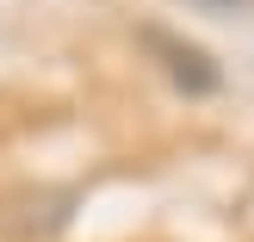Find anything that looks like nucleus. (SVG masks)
<instances>
[{
  "instance_id": "f257e3e1",
  "label": "nucleus",
  "mask_w": 254,
  "mask_h": 242,
  "mask_svg": "<svg viewBox=\"0 0 254 242\" xmlns=\"http://www.w3.org/2000/svg\"><path fill=\"white\" fill-rule=\"evenodd\" d=\"M136 37H143V50L161 62V75H168L180 93H217V87H223V69H217L198 44H186V37L161 31V25H143Z\"/></svg>"
},
{
  "instance_id": "f03ea898",
  "label": "nucleus",
  "mask_w": 254,
  "mask_h": 242,
  "mask_svg": "<svg viewBox=\"0 0 254 242\" xmlns=\"http://www.w3.org/2000/svg\"><path fill=\"white\" fill-rule=\"evenodd\" d=\"M68 211H74V193L68 186H37V193H12L6 205H0V236H12V242H37V236H56L62 224H68Z\"/></svg>"
},
{
  "instance_id": "7ed1b4c3",
  "label": "nucleus",
  "mask_w": 254,
  "mask_h": 242,
  "mask_svg": "<svg viewBox=\"0 0 254 242\" xmlns=\"http://www.w3.org/2000/svg\"><path fill=\"white\" fill-rule=\"evenodd\" d=\"M192 6H211V12H254V0H192Z\"/></svg>"
}]
</instances>
